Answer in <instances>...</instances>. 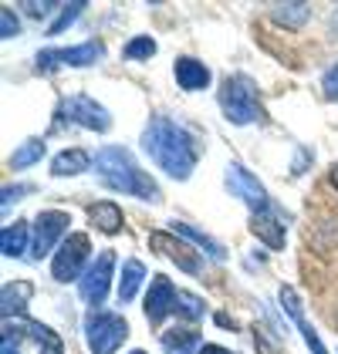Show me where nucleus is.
I'll return each mask as SVG.
<instances>
[{
  "instance_id": "23",
  "label": "nucleus",
  "mask_w": 338,
  "mask_h": 354,
  "mask_svg": "<svg viewBox=\"0 0 338 354\" xmlns=\"http://www.w3.org/2000/svg\"><path fill=\"white\" fill-rule=\"evenodd\" d=\"M0 250L3 257H21L28 250V223H14L0 230Z\"/></svg>"
},
{
  "instance_id": "31",
  "label": "nucleus",
  "mask_w": 338,
  "mask_h": 354,
  "mask_svg": "<svg viewBox=\"0 0 338 354\" xmlns=\"http://www.w3.org/2000/svg\"><path fill=\"white\" fill-rule=\"evenodd\" d=\"M24 192H30V186H3V199H0V206L7 209L10 203H17V199H24Z\"/></svg>"
},
{
  "instance_id": "25",
  "label": "nucleus",
  "mask_w": 338,
  "mask_h": 354,
  "mask_svg": "<svg viewBox=\"0 0 338 354\" xmlns=\"http://www.w3.org/2000/svg\"><path fill=\"white\" fill-rule=\"evenodd\" d=\"M41 156H44V142H41V138H28V142H21V149L10 156V169H28V165L41 162Z\"/></svg>"
},
{
  "instance_id": "6",
  "label": "nucleus",
  "mask_w": 338,
  "mask_h": 354,
  "mask_svg": "<svg viewBox=\"0 0 338 354\" xmlns=\"http://www.w3.org/2000/svg\"><path fill=\"white\" fill-rule=\"evenodd\" d=\"M88 250H91L88 236H84V233H71V236L61 243V250L55 253V260H51L55 280H61V283L82 280V267H84V260H88Z\"/></svg>"
},
{
  "instance_id": "26",
  "label": "nucleus",
  "mask_w": 338,
  "mask_h": 354,
  "mask_svg": "<svg viewBox=\"0 0 338 354\" xmlns=\"http://www.w3.org/2000/svg\"><path fill=\"white\" fill-rule=\"evenodd\" d=\"M203 310H206V304H203L197 294H190V290H179V294H176V314H179L183 321H199Z\"/></svg>"
},
{
  "instance_id": "13",
  "label": "nucleus",
  "mask_w": 338,
  "mask_h": 354,
  "mask_svg": "<svg viewBox=\"0 0 338 354\" xmlns=\"http://www.w3.org/2000/svg\"><path fill=\"white\" fill-rule=\"evenodd\" d=\"M281 307L287 310V317L298 324L301 330V337H305V344L311 348V354H328L325 351V344H321V337H318V330L305 321V310H301V297L294 294V287H281Z\"/></svg>"
},
{
  "instance_id": "16",
  "label": "nucleus",
  "mask_w": 338,
  "mask_h": 354,
  "mask_svg": "<svg viewBox=\"0 0 338 354\" xmlns=\"http://www.w3.org/2000/svg\"><path fill=\"white\" fill-rule=\"evenodd\" d=\"M34 297V283L30 280H14V283H3V294H0V314L3 321H10V314H24L28 300Z\"/></svg>"
},
{
  "instance_id": "2",
  "label": "nucleus",
  "mask_w": 338,
  "mask_h": 354,
  "mask_svg": "<svg viewBox=\"0 0 338 354\" xmlns=\"http://www.w3.org/2000/svg\"><path fill=\"white\" fill-rule=\"evenodd\" d=\"M95 172L98 179L115 192H125V196H139L149 203H159V186L156 179L139 169V162L132 159L129 149H118V145H105L98 156H95Z\"/></svg>"
},
{
  "instance_id": "3",
  "label": "nucleus",
  "mask_w": 338,
  "mask_h": 354,
  "mask_svg": "<svg viewBox=\"0 0 338 354\" xmlns=\"http://www.w3.org/2000/svg\"><path fill=\"white\" fill-rule=\"evenodd\" d=\"M220 109H224L226 122H233V125L264 122V109H260V98H257V84L247 75H230V78H224Z\"/></svg>"
},
{
  "instance_id": "17",
  "label": "nucleus",
  "mask_w": 338,
  "mask_h": 354,
  "mask_svg": "<svg viewBox=\"0 0 338 354\" xmlns=\"http://www.w3.org/2000/svg\"><path fill=\"white\" fill-rule=\"evenodd\" d=\"M176 82L183 91H199V88L210 84V68L197 57H179L176 61Z\"/></svg>"
},
{
  "instance_id": "19",
  "label": "nucleus",
  "mask_w": 338,
  "mask_h": 354,
  "mask_svg": "<svg viewBox=\"0 0 338 354\" xmlns=\"http://www.w3.org/2000/svg\"><path fill=\"white\" fill-rule=\"evenodd\" d=\"M88 216L95 223V230H102V233H118L122 230V209L115 206L112 199H102V203H95L91 209H88Z\"/></svg>"
},
{
  "instance_id": "21",
  "label": "nucleus",
  "mask_w": 338,
  "mask_h": 354,
  "mask_svg": "<svg viewBox=\"0 0 338 354\" xmlns=\"http://www.w3.org/2000/svg\"><path fill=\"white\" fill-rule=\"evenodd\" d=\"M142 280H145V267H142L139 260H125L122 277H118V300L129 304V300L136 297V290L142 287Z\"/></svg>"
},
{
  "instance_id": "4",
  "label": "nucleus",
  "mask_w": 338,
  "mask_h": 354,
  "mask_svg": "<svg viewBox=\"0 0 338 354\" xmlns=\"http://www.w3.org/2000/svg\"><path fill=\"white\" fill-rule=\"evenodd\" d=\"M125 337H129L125 317L105 314V310L88 314V321H84V341H88L91 354H115L125 344Z\"/></svg>"
},
{
  "instance_id": "20",
  "label": "nucleus",
  "mask_w": 338,
  "mask_h": 354,
  "mask_svg": "<svg viewBox=\"0 0 338 354\" xmlns=\"http://www.w3.org/2000/svg\"><path fill=\"white\" fill-rule=\"evenodd\" d=\"M172 233H176V236H183V240H190V243L199 246V250H206V253H210L213 260H224V257H226V250L217 243L213 236H206V233L193 230L190 223H172Z\"/></svg>"
},
{
  "instance_id": "10",
  "label": "nucleus",
  "mask_w": 338,
  "mask_h": 354,
  "mask_svg": "<svg viewBox=\"0 0 338 354\" xmlns=\"http://www.w3.org/2000/svg\"><path fill=\"white\" fill-rule=\"evenodd\" d=\"M226 189L233 192V196H240L247 206H251L254 213H264V209H271V199H267V189L254 179L251 172L244 169V165L230 162L226 165Z\"/></svg>"
},
{
  "instance_id": "22",
  "label": "nucleus",
  "mask_w": 338,
  "mask_h": 354,
  "mask_svg": "<svg viewBox=\"0 0 338 354\" xmlns=\"http://www.w3.org/2000/svg\"><path fill=\"white\" fill-rule=\"evenodd\" d=\"M163 351L166 354H199L197 330H166L163 334Z\"/></svg>"
},
{
  "instance_id": "34",
  "label": "nucleus",
  "mask_w": 338,
  "mask_h": 354,
  "mask_svg": "<svg viewBox=\"0 0 338 354\" xmlns=\"http://www.w3.org/2000/svg\"><path fill=\"white\" fill-rule=\"evenodd\" d=\"M199 354H230L226 348H220V344H203L199 348Z\"/></svg>"
},
{
  "instance_id": "9",
  "label": "nucleus",
  "mask_w": 338,
  "mask_h": 354,
  "mask_svg": "<svg viewBox=\"0 0 338 354\" xmlns=\"http://www.w3.org/2000/svg\"><path fill=\"white\" fill-rule=\"evenodd\" d=\"M68 223H71L68 213L44 209L41 216L34 219V246H30V257H34V260H44V257L55 250L57 240H61V233L68 230Z\"/></svg>"
},
{
  "instance_id": "32",
  "label": "nucleus",
  "mask_w": 338,
  "mask_h": 354,
  "mask_svg": "<svg viewBox=\"0 0 338 354\" xmlns=\"http://www.w3.org/2000/svg\"><path fill=\"white\" fill-rule=\"evenodd\" d=\"M321 88H325V95H328V98H338V64L325 71V78H321Z\"/></svg>"
},
{
  "instance_id": "30",
  "label": "nucleus",
  "mask_w": 338,
  "mask_h": 354,
  "mask_svg": "<svg viewBox=\"0 0 338 354\" xmlns=\"http://www.w3.org/2000/svg\"><path fill=\"white\" fill-rule=\"evenodd\" d=\"M17 30H21V24H17L14 10H10V7H3V10H0V37H3V41H10V37H17Z\"/></svg>"
},
{
  "instance_id": "24",
  "label": "nucleus",
  "mask_w": 338,
  "mask_h": 354,
  "mask_svg": "<svg viewBox=\"0 0 338 354\" xmlns=\"http://www.w3.org/2000/svg\"><path fill=\"white\" fill-rule=\"evenodd\" d=\"M308 17H311L308 3H278V7H274V21L284 24V28H301Z\"/></svg>"
},
{
  "instance_id": "12",
  "label": "nucleus",
  "mask_w": 338,
  "mask_h": 354,
  "mask_svg": "<svg viewBox=\"0 0 338 354\" xmlns=\"http://www.w3.org/2000/svg\"><path fill=\"white\" fill-rule=\"evenodd\" d=\"M176 287H172V280L169 277H156L152 283H149V294H145V321L149 324H163L166 321V314L176 310Z\"/></svg>"
},
{
  "instance_id": "36",
  "label": "nucleus",
  "mask_w": 338,
  "mask_h": 354,
  "mask_svg": "<svg viewBox=\"0 0 338 354\" xmlns=\"http://www.w3.org/2000/svg\"><path fill=\"white\" fill-rule=\"evenodd\" d=\"M332 186H335V189H338V165H335V169H332Z\"/></svg>"
},
{
  "instance_id": "29",
  "label": "nucleus",
  "mask_w": 338,
  "mask_h": 354,
  "mask_svg": "<svg viewBox=\"0 0 338 354\" xmlns=\"http://www.w3.org/2000/svg\"><path fill=\"white\" fill-rule=\"evenodd\" d=\"M21 7L28 10V17H34V21H44V17H48L51 10H57V7H64V3H51V0H41V3H37V0H24Z\"/></svg>"
},
{
  "instance_id": "8",
  "label": "nucleus",
  "mask_w": 338,
  "mask_h": 354,
  "mask_svg": "<svg viewBox=\"0 0 338 354\" xmlns=\"http://www.w3.org/2000/svg\"><path fill=\"white\" fill-rule=\"evenodd\" d=\"M112 270H115V253L112 250H102L95 257V263L84 270V277L78 280V290L88 304H102L109 294V283H112Z\"/></svg>"
},
{
  "instance_id": "18",
  "label": "nucleus",
  "mask_w": 338,
  "mask_h": 354,
  "mask_svg": "<svg viewBox=\"0 0 338 354\" xmlns=\"http://www.w3.org/2000/svg\"><path fill=\"white\" fill-rule=\"evenodd\" d=\"M84 169H91V156L84 149H64L51 162V176H78Z\"/></svg>"
},
{
  "instance_id": "7",
  "label": "nucleus",
  "mask_w": 338,
  "mask_h": 354,
  "mask_svg": "<svg viewBox=\"0 0 338 354\" xmlns=\"http://www.w3.org/2000/svg\"><path fill=\"white\" fill-rule=\"evenodd\" d=\"M61 111H64L68 122L82 125L88 132H109V129H112V115L102 109L95 98H88V95H71V98L61 105Z\"/></svg>"
},
{
  "instance_id": "11",
  "label": "nucleus",
  "mask_w": 338,
  "mask_h": 354,
  "mask_svg": "<svg viewBox=\"0 0 338 354\" xmlns=\"http://www.w3.org/2000/svg\"><path fill=\"white\" fill-rule=\"evenodd\" d=\"M149 246L152 250H159L163 257H169L179 270H186V273H199V257H197V250L190 243H183L176 233H163V230H156V233H149Z\"/></svg>"
},
{
  "instance_id": "15",
  "label": "nucleus",
  "mask_w": 338,
  "mask_h": 354,
  "mask_svg": "<svg viewBox=\"0 0 338 354\" xmlns=\"http://www.w3.org/2000/svg\"><path fill=\"white\" fill-rule=\"evenodd\" d=\"M3 327H10V330H21V334H28L30 341H37V348L41 351L37 354H64V344H61V337H57L51 327H44V324H37V321H7Z\"/></svg>"
},
{
  "instance_id": "28",
  "label": "nucleus",
  "mask_w": 338,
  "mask_h": 354,
  "mask_svg": "<svg viewBox=\"0 0 338 354\" xmlns=\"http://www.w3.org/2000/svg\"><path fill=\"white\" fill-rule=\"evenodd\" d=\"M122 55H125V61H149V57L156 55V41L152 37H132Z\"/></svg>"
},
{
  "instance_id": "37",
  "label": "nucleus",
  "mask_w": 338,
  "mask_h": 354,
  "mask_svg": "<svg viewBox=\"0 0 338 354\" xmlns=\"http://www.w3.org/2000/svg\"><path fill=\"white\" fill-rule=\"evenodd\" d=\"M129 354H145V351H129Z\"/></svg>"
},
{
  "instance_id": "35",
  "label": "nucleus",
  "mask_w": 338,
  "mask_h": 354,
  "mask_svg": "<svg viewBox=\"0 0 338 354\" xmlns=\"http://www.w3.org/2000/svg\"><path fill=\"white\" fill-rule=\"evenodd\" d=\"M217 324H220V327H233V321H230L226 314H217Z\"/></svg>"
},
{
  "instance_id": "27",
  "label": "nucleus",
  "mask_w": 338,
  "mask_h": 354,
  "mask_svg": "<svg viewBox=\"0 0 338 354\" xmlns=\"http://www.w3.org/2000/svg\"><path fill=\"white\" fill-rule=\"evenodd\" d=\"M84 7H88L84 0H75V3H64V7H61V14H57V21L51 24V28H48V37H57V34H61L64 28H71V24L78 21V14H82Z\"/></svg>"
},
{
  "instance_id": "33",
  "label": "nucleus",
  "mask_w": 338,
  "mask_h": 354,
  "mask_svg": "<svg viewBox=\"0 0 338 354\" xmlns=\"http://www.w3.org/2000/svg\"><path fill=\"white\" fill-rule=\"evenodd\" d=\"M3 354H17V334L3 327Z\"/></svg>"
},
{
  "instance_id": "14",
  "label": "nucleus",
  "mask_w": 338,
  "mask_h": 354,
  "mask_svg": "<svg viewBox=\"0 0 338 354\" xmlns=\"http://www.w3.org/2000/svg\"><path fill=\"white\" fill-rule=\"evenodd\" d=\"M251 233L267 246V250H284V223L274 209H264V213H254L251 216Z\"/></svg>"
},
{
  "instance_id": "5",
  "label": "nucleus",
  "mask_w": 338,
  "mask_h": 354,
  "mask_svg": "<svg viewBox=\"0 0 338 354\" xmlns=\"http://www.w3.org/2000/svg\"><path fill=\"white\" fill-rule=\"evenodd\" d=\"M102 55H105V48L98 41H88V44H78V48H48V51L37 55V71L51 75L61 64H68V68H88V64H98Z\"/></svg>"
},
{
  "instance_id": "1",
  "label": "nucleus",
  "mask_w": 338,
  "mask_h": 354,
  "mask_svg": "<svg viewBox=\"0 0 338 354\" xmlns=\"http://www.w3.org/2000/svg\"><path fill=\"white\" fill-rule=\"evenodd\" d=\"M142 149L149 152V159L159 165L163 172H169V176L179 179V183L190 179L193 169H197V142H193V136H190L183 125L163 118V115H156V118L145 125Z\"/></svg>"
}]
</instances>
